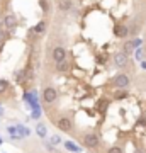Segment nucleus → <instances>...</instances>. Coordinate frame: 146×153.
<instances>
[{"instance_id": "f257e3e1", "label": "nucleus", "mask_w": 146, "mask_h": 153, "mask_svg": "<svg viewBox=\"0 0 146 153\" xmlns=\"http://www.w3.org/2000/svg\"><path fill=\"white\" fill-rule=\"evenodd\" d=\"M83 143L87 148H97L99 146V136L95 133H87L83 136Z\"/></svg>"}, {"instance_id": "f03ea898", "label": "nucleus", "mask_w": 146, "mask_h": 153, "mask_svg": "<svg viewBox=\"0 0 146 153\" xmlns=\"http://www.w3.org/2000/svg\"><path fill=\"white\" fill-rule=\"evenodd\" d=\"M114 65L116 66H126L127 65V53L124 51H119L114 55Z\"/></svg>"}, {"instance_id": "7ed1b4c3", "label": "nucleus", "mask_w": 146, "mask_h": 153, "mask_svg": "<svg viewBox=\"0 0 146 153\" xmlns=\"http://www.w3.org/2000/svg\"><path fill=\"white\" fill-rule=\"evenodd\" d=\"M43 97H44V100H46L48 104H53L54 100H56V97H58V94H56V90H54L53 87H48V88H44Z\"/></svg>"}, {"instance_id": "20e7f679", "label": "nucleus", "mask_w": 146, "mask_h": 153, "mask_svg": "<svg viewBox=\"0 0 146 153\" xmlns=\"http://www.w3.org/2000/svg\"><path fill=\"white\" fill-rule=\"evenodd\" d=\"M56 126L60 128L61 131H70L71 128H73V124H71V119H68V117H60V119L56 121Z\"/></svg>"}, {"instance_id": "39448f33", "label": "nucleus", "mask_w": 146, "mask_h": 153, "mask_svg": "<svg viewBox=\"0 0 146 153\" xmlns=\"http://www.w3.org/2000/svg\"><path fill=\"white\" fill-rule=\"evenodd\" d=\"M66 58V49L61 48V46H58V48L53 49V60L56 61V63H60V61H63Z\"/></svg>"}, {"instance_id": "423d86ee", "label": "nucleus", "mask_w": 146, "mask_h": 153, "mask_svg": "<svg viewBox=\"0 0 146 153\" xmlns=\"http://www.w3.org/2000/svg\"><path fill=\"white\" fill-rule=\"evenodd\" d=\"M114 85L119 87V88L127 87V85H129V78H127V75H117L116 78H114Z\"/></svg>"}, {"instance_id": "0eeeda50", "label": "nucleus", "mask_w": 146, "mask_h": 153, "mask_svg": "<svg viewBox=\"0 0 146 153\" xmlns=\"http://www.w3.org/2000/svg\"><path fill=\"white\" fill-rule=\"evenodd\" d=\"M114 34H116L117 38H126V36H127V27L122 26V24H116V26H114Z\"/></svg>"}, {"instance_id": "6e6552de", "label": "nucleus", "mask_w": 146, "mask_h": 153, "mask_svg": "<svg viewBox=\"0 0 146 153\" xmlns=\"http://www.w3.org/2000/svg\"><path fill=\"white\" fill-rule=\"evenodd\" d=\"M65 148L68 150V152H73V153H80V152H82V148L76 146L75 143L70 141V140H66V141H65Z\"/></svg>"}, {"instance_id": "1a4fd4ad", "label": "nucleus", "mask_w": 146, "mask_h": 153, "mask_svg": "<svg viewBox=\"0 0 146 153\" xmlns=\"http://www.w3.org/2000/svg\"><path fill=\"white\" fill-rule=\"evenodd\" d=\"M17 131H19V138H24V136H29L31 131H29V128H24V126H17Z\"/></svg>"}, {"instance_id": "9d476101", "label": "nucleus", "mask_w": 146, "mask_h": 153, "mask_svg": "<svg viewBox=\"0 0 146 153\" xmlns=\"http://www.w3.org/2000/svg\"><path fill=\"white\" fill-rule=\"evenodd\" d=\"M60 10H71V0H60Z\"/></svg>"}, {"instance_id": "9b49d317", "label": "nucleus", "mask_w": 146, "mask_h": 153, "mask_svg": "<svg viewBox=\"0 0 146 153\" xmlns=\"http://www.w3.org/2000/svg\"><path fill=\"white\" fill-rule=\"evenodd\" d=\"M44 31H46V22H44V21H41V22L38 24V26L34 27V33H36V34H43Z\"/></svg>"}, {"instance_id": "f8f14e48", "label": "nucleus", "mask_w": 146, "mask_h": 153, "mask_svg": "<svg viewBox=\"0 0 146 153\" xmlns=\"http://www.w3.org/2000/svg\"><path fill=\"white\" fill-rule=\"evenodd\" d=\"M36 133H38V136H41V138L46 136V128H44V124H38V126H36Z\"/></svg>"}, {"instance_id": "ddd939ff", "label": "nucleus", "mask_w": 146, "mask_h": 153, "mask_svg": "<svg viewBox=\"0 0 146 153\" xmlns=\"http://www.w3.org/2000/svg\"><path fill=\"white\" fill-rule=\"evenodd\" d=\"M7 133H9V134H10L14 140H17V138H19V136L16 134V133H17V126H9V128H7Z\"/></svg>"}, {"instance_id": "4468645a", "label": "nucleus", "mask_w": 146, "mask_h": 153, "mask_svg": "<svg viewBox=\"0 0 146 153\" xmlns=\"http://www.w3.org/2000/svg\"><path fill=\"white\" fill-rule=\"evenodd\" d=\"M56 70H58V71H66V70H68V63H66L65 60L60 61V63L56 65Z\"/></svg>"}, {"instance_id": "2eb2a0df", "label": "nucleus", "mask_w": 146, "mask_h": 153, "mask_svg": "<svg viewBox=\"0 0 146 153\" xmlns=\"http://www.w3.org/2000/svg\"><path fill=\"white\" fill-rule=\"evenodd\" d=\"M7 88H9V82H7V80H4V78H0V94L7 92Z\"/></svg>"}, {"instance_id": "dca6fc26", "label": "nucleus", "mask_w": 146, "mask_h": 153, "mask_svg": "<svg viewBox=\"0 0 146 153\" xmlns=\"http://www.w3.org/2000/svg\"><path fill=\"white\" fill-rule=\"evenodd\" d=\"M14 24H16V19H14L12 16H7V17H5V26H9V27H12Z\"/></svg>"}, {"instance_id": "f3484780", "label": "nucleus", "mask_w": 146, "mask_h": 153, "mask_svg": "<svg viewBox=\"0 0 146 153\" xmlns=\"http://www.w3.org/2000/svg\"><path fill=\"white\" fill-rule=\"evenodd\" d=\"M133 48H134L133 41H127V43L124 44V53H131V51H133Z\"/></svg>"}, {"instance_id": "a211bd4d", "label": "nucleus", "mask_w": 146, "mask_h": 153, "mask_svg": "<svg viewBox=\"0 0 146 153\" xmlns=\"http://www.w3.org/2000/svg\"><path fill=\"white\" fill-rule=\"evenodd\" d=\"M107 153H122V150H121L119 146H110Z\"/></svg>"}, {"instance_id": "6ab92c4d", "label": "nucleus", "mask_w": 146, "mask_h": 153, "mask_svg": "<svg viewBox=\"0 0 146 153\" xmlns=\"http://www.w3.org/2000/svg\"><path fill=\"white\" fill-rule=\"evenodd\" d=\"M39 116H41V109H34V111H33V119H34V121H38V119H39Z\"/></svg>"}, {"instance_id": "aec40b11", "label": "nucleus", "mask_w": 146, "mask_h": 153, "mask_svg": "<svg viewBox=\"0 0 146 153\" xmlns=\"http://www.w3.org/2000/svg\"><path fill=\"white\" fill-rule=\"evenodd\" d=\"M39 5H41L43 12H48V4H46V0H39Z\"/></svg>"}, {"instance_id": "412c9836", "label": "nucleus", "mask_w": 146, "mask_h": 153, "mask_svg": "<svg viewBox=\"0 0 146 153\" xmlns=\"http://www.w3.org/2000/svg\"><path fill=\"white\" fill-rule=\"evenodd\" d=\"M116 97H117V99H124V97H127V92H124V90H119V92L116 94Z\"/></svg>"}, {"instance_id": "4be33fe9", "label": "nucleus", "mask_w": 146, "mask_h": 153, "mask_svg": "<svg viewBox=\"0 0 146 153\" xmlns=\"http://www.w3.org/2000/svg\"><path fill=\"white\" fill-rule=\"evenodd\" d=\"M60 141H61L60 136H53V138H51V145H58Z\"/></svg>"}, {"instance_id": "5701e85b", "label": "nucleus", "mask_w": 146, "mask_h": 153, "mask_svg": "<svg viewBox=\"0 0 146 153\" xmlns=\"http://www.w3.org/2000/svg\"><path fill=\"white\" fill-rule=\"evenodd\" d=\"M141 56H143V49H136V58L141 60Z\"/></svg>"}, {"instance_id": "b1692460", "label": "nucleus", "mask_w": 146, "mask_h": 153, "mask_svg": "<svg viewBox=\"0 0 146 153\" xmlns=\"http://www.w3.org/2000/svg\"><path fill=\"white\" fill-rule=\"evenodd\" d=\"M133 44H134V48H138V46L141 44V39H134V41H133Z\"/></svg>"}, {"instance_id": "393cba45", "label": "nucleus", "mask_w": 146, "mask_h": 153, "mask_svg": "<svg viewBox=\"0 0 146 153\" xmlns=\"http://www.w3.org/2000/svg\"><path fill=\"white\" fill-rule=\"evenodd\" d=\"M141 66H143V68L146 70V61H141Z\"/></svg>"}, {"instance_id": "a878e982", "label": "nucleus", "mask_w": 146, "mask_h": 153, "mask_svg": "<svg viewBox=\"0 0 146 153\" xmlns=\"http://www.w3.org/2000/svg\"><path fill=\"white\" fill-rule=\"evenodd\" d=\"M4 36H5V34H4V33H2V31H0V41L4 39Z\"/></svg>"}, {"instance_id": "bb28decb", "label": "nucleus", "mask_w": 146, "mask_h": 153, "mask_svg": "<svg viewBox=\"0 0 146 153\" xmlns=\"http://www.w3.org/2000/svg\"><path fill=\"white\" fill-rule=\"evenodd\" d=\"M134 153H141V150H136V152Z\"/></svg>"}, {"instance_id": "cd10ccee", "label": "nucleus", "mask_w": 146, "mask_h": 153, "mask_svg": "<svg viewBox=\"0 0 146 153\" xmlns=\"http://www.w3.org/2000/svg\"><path fill=\"white\" fill-rule=\"evenodd\" d=\"M2 26H4V22H2V21H0V27H2Z\"/></svg>"}, {"instance_id": "c85d7f7f", "label": "nucleus", "mask_w": 146, "mask_h": 153, "mask_svg": "<svg viewBox=\"0 0 146 153\" xmlns=\"http://www.w3.org/2000/svg\"><path fill=\"white\" fill-rule=\"evenodd\" d=\"M2 143H4V140H2V138H0V145H2Z\"/></svg>"}, {"instance_id": "c756f323", "label": "nucleus", "mask_w": 146, "mask_h": 153, "mask_svg": "<svg viewBox=\"0 0 146 153\" xmlns=\"http://www.w3.org/2000/svg\"><path fill=\"white\" fill-rule=\"evenodd\" d=\"M0 112H2V107H0Z\"/></svg>"}]
</instances>
